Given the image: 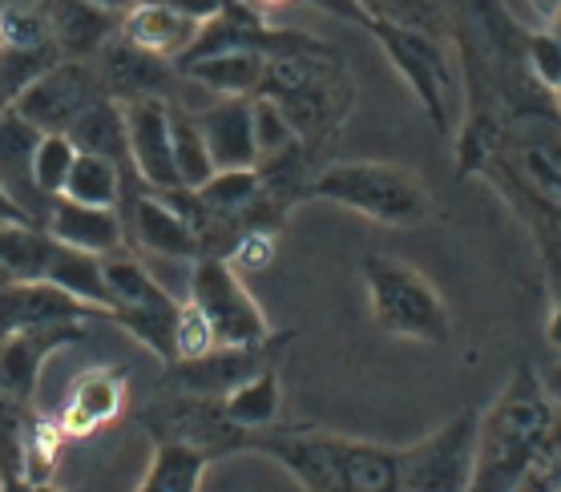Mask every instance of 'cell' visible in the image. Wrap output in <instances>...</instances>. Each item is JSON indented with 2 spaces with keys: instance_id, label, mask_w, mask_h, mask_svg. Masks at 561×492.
Here are the masks:
<instances>
[{
  "instance_id": "1",
  "label": "cell",
  "mask_w": 561,
  "mask_h": 492,
  "mask_svg": "<svg viewBox=\"0 0 561 492\" xmlns=\"http://www.w3.org/2000/svg\"><path fill=\"white\" fill-rule=\"evenodd\" d=\"M267 456L304 492H400V448L352 440L316 424H271L230 436L227 456Z\"/></svg>"
},
{
  "instance_id": "2",
  "label": "cell",
  "mask_w": 561,
  "mask_h": 492,
  "mask_svg": "<svg viewBox=\"0 0 561 492\" xmlns=\"http://www.w3.org/2000/svg\"><path fill=\"white\" fill-rule=\"evenodd\" d=\"M561 456V412L549 404L529 359L517 364L501 396L481 412L469 492H517L529 472Z\"/></svg>"
},
{
  "instance_id": "3",
  "label": "cell",
  "mask_w": 561,
  "mask_h": 492,
  "mask_svg": "<svg viewBox=\"0 0 561 492\" xmlns=\"http://www.w3.org/2000/svg\"><path fill=\"white\" fill-rule=\"evenodd\" d=\"M255 98L279 105L283 117L291 122L295 138L311 150L347 122L352 105H356V85L332 45H323V49L267 57Z\"/></svg>"
},
{
  "instance_id": "4",
  "label": "cell",
  "mask_w": 561,
  "mask_h": 492,
  "mask_svg": "<svg viewBox=\"0 0 561 492\" xmlns=\"http://www.w3.org/2000/svg\"><path fill=\"white\" fill-rule=\"evenodd\" d=\"M307 203L344 206L380 227H421L433 218V198L424 182L396 162L319 165L307 182Z\"/></svg>"
},
{
  "instance_id": "5",
  "label": "cell",
  "mask_w": 561,
  "mask_h": 492,
  "mask_svg": "<svg viewBox=\"0 0 561 492\" xmlns=\"http://www.w3.org/2000/svg\"><path fill=\"white\" fill-rule=\"evenodd\" d=\"M364 283H368L371 319L383 335L412 343H445L453 335V319L440 290L412 263L392 254H368Z\"/></svg>"
},
{
  "instance_id": "6",
  "label": "cell",
  "mask_w": 561,
  "mask_h": 492,
  "mask_svg": "<svg viewBox=\"0 0 561 492\" xmlns=\"http://www.w3.org/2000/svg\"><path fill=\"white\" fill-rule=\"evenodd\" d=\"M359 28L380 45L396 73L404 77V85L412 89V98L421 102L428 122L445 138H453V110H448L453 61H448V49L440 45V37L428 33V28L396 25V21H364Z\"/></svg>"
},
{
  "instance_id": "7",
  "label": "cell",
  "mask_w": 561,
  "mask_h": 492,
  "mask_svg": "<svg viewBox=\"0 0 561 492\" xmlns=\"http://www.w3.org/2000/svg\"><path fill=\"white\" fill-rule=\"evenodd\" d=\"M191 304L206 316L218 347H255V343L275 335L267 316H263V307L247 290L243 275L230 271L227 259H215V254L194 259Z\"/></svg>"
},
{
  "instance_id": "8",
  "label": "cell",
  "mask_w": 561,
  "mask_h": 492,
  "mask_svg": "<svg viewBox=\"0 0 561 492\" xmlns=\"http://www.w3.org/2000/svg\"><path fill=\"white\" fill-rule=\"evenodd\" d=\"M481 412L460 408L421 444L400 448V492H469Z\"/></svg>"
},
{
  "instance_id": "9",
  "label": "cell",
  "mask_w": 561,
  "mask_h": 492,
  "mask_svg": "<svg viewBox=\"0 0 561 492\" xmlns=\"http://www.w3.org/2000/svg\"><path fill=\"white\" fill-rule=\"evenodd\" d=\"M102 98H110V93H105L98 69L90 61H65L61 57L45 73L33 77L13 98L9 110H16V117H25L37 134H65Z\"/></svg>"
},
{
  "instance_id": "10",
  "label": "cell",
  "mask_w": 561,
  "mask_h": 492,
  "mask_svg": "<svg viewBox=\"0 0 561 492\" xmlns=\"http://www.w3.org/2000/svg\"><path fill=\"white\" fill-rule=\"evenodd\" d=\"M295 340V331H275L271 340L255 343V347H215V352L186 359V364H170L167 371V391H182V396H203V400H222L230 391L259 376L263 367L279 364L283 347Z\"/></svg>"
},
{
  "instance_id": "11",
  "label": "cell",
  "mask_w": 561,
  "mask_h": 492,
  "mask_svg": "<svg viewBox=\"0 0 561 492\" xmlns=\"http://www.w3.org/2000/svg\"><path fill=\"white\" fill-rule=\"evenodd\" d=\"M85 323H37L0 340V396L13 404H33L45 364L65 347L85 343Z\"/></svg>"
},
{
  "instance_id": "12",
  "label": "cell",
  "mask_w": 561,
  "mask_h": 492,
  "mask_svg": "<svg viewBox=\"0 0 561 492\" xmlns=\"http://www.w3.org/2000/svg\"><path fill=\"white\" fill-rule=\"evenodd\" d=\"M126 110L129 165L146 190L182 186L174 170V141H170V102L167 98H138L122 102Z\"/></svg>"
},
{
  "instance_id": "13",
  "label": "cell",
  "mask_w": 561,
  "mask_h": 492,
  "mask_svg": "<svg viewBox=\"0 0 561 492\" xmlns=\"http://www.w3.org/2000/svg\"><path fill=\"white\" fill-rule=\"evenodd\" d=\"M126 367H90L69 384L61 412H57V428L65 440H85L98 428L114 424L126 408Z\"/></svg>"
},
{
  "instance_id": "14",
  "label": "cell",
  "mask_w": 561,
  "mask_h": 492,
  "mask_svg": "<svg viewBox=\"0 0 561 492\" xmlns=\"http://www.w3.org/2000/svg\"><path fill=\"white\" fill-rule=\"evenodd\" d=\"M93 69H98L105 93L114 102H138V98H167L170 102L167 85H174V77H182L170 61H158L150 53L134 49L122 33H114L98 49V65Z\"/></svg>"
},
{
  "instance_id": "15",
  "label": "cell",
  "mask_w": 561,
  "mask_h": 492,
  "mask_svg": "<svg viewBox=\"0 0 561 492\" xmlns=\"http://www.w3.org/2000/svg\"><path fill=\"white\" fill-rule=\"evenodd\" d=\"M93 316L90 304L53 283H0V340L37 323H90Z\"/></svg>"
},
{
  "instance_id": "16",
  "label": "cell",
  "mask_w": 561,
  "mask_h": 492,
  "mask_svg": "<svg viewBox=\"0 0 561 492\" xmlns=\"http://www.w3.org/2000/svg\"><path fill=\"white\" fill-rule=\"evenodd\" d=\"M194 117L215 170H255V98H222Z\"/></svg>"
},
{
  "instance_id": "17",
  "label": "cell",
  "mask_w": 561,
  "mask_h": 492,
  "mask_svg": "<svg viewBox=\"0 0 561 492\" xmlns=\"http://www.w3.org/2000/svg\"><path fill=\"white\" fill-rule=\"evenodd\" d=\"M45 234L61 247H73V251L85 254H117L122 242H126V218L117 210H105V206H81L69 203V198H53L49 210H45Z\"/></svg>"
},
{
  "instance_id": "18",
  "label": "cell",
  "mask_w": 561,
  "mask_h": 492,
  "mask_svg": "<svg viewBox=\"0 0 561 492\" xmlns=\"http://www.w3.org/2000/svg\"><path fill=\"white\" fill-rule=\"evenodd\" d=\"M117 33H122L134 49L150 53L158 61L179 65L182 57L194 49L203 25L191 21V16L174 13V9H167V4H158V0H138V4L122 16V28H117Z\"/></svg>"
},
{
  "instance_id": "19",
  "label": "cell",
  "mask_w": 561,
  "mask_h": 492,
  "mask_svg": "<svg viewBox=\"0 0 561 492\" xmlns=\"http://www.w3.org/2000/svg\"><path fill=\"white\" fill-rule=\"evenodd\" d=\"M49 21H53V41L65 61H90L98 57L105 41L122 28V16L93 9L90 0H49Z\"/></svg>"
},
{
  "instance_id": "20",
  "label": "cell",
  "mask_w": 561,
  "mask_h": 492,
  "mask_svg": "<svg viewBox=\"0 0 561 492\" xmlns=\"http://www.w3.org/2000/svg\"><path fill=\"white\" fill-rule=\"evenodd\" d=\"M174 69L186 81H198L203 89L222 93V98H255L263 69H267V53H251V49L203 53V57H186Z\"/></svg>"
},
{
  "instance_id": "21",
  "label": "cell",
  "mask_w": 561,
  "mask_h": 492,
  "mask_svg": "<svg viewBox=\"0 0 561 492\" xmlns=\"http://www.w3.org/2000/svg\"><path fill=\"white\" fill-rule=\"evenodd\" d=\"M129 230H134L138 247H146L153 254H167V259H203V247L194 239V230L153 190L134 198V206H129Z\"/></svg>"
},
{
  "instance_id": "22",
  "label": "cell",
  "mask_w": 561,
  "mask_h": 492,
  "mask_svg": "<svg viewBox=\"0 0 561 492\" xmlns=\"http://www.w3.org/2000/svg\"><path fill=\"white\" fill-rule=\"evenodd\" d=\"M37 141L41 134L28 126L25 117H16V110H0V186L9 190L33 218H37L33 203L41 198L37 186H33V150H37Z\"/></svg>"
},
{
  "instance_id": "23",
  "label": "cell",
  "mask_w": 561,
  "mask_h": 492,
  "mask_svg": "<svg viewBox=\"0 0 561 492\" xmlns=\"http://www.w3.org/2000/svg\"><path fill=\"white\" fill-rule=\"evenodd\" d=\"M65 134H69V141L77 146V153H98V158H110V162H117L122 170H129L126 110H122V102H114V98L93 102Z\"/></svg>"
},
{
  "instance_id": "24",
  "label": "cell",
  "mask_w": 561,
  "mask_h": 492,
  "mask_svg": "<svg viewBox=\"0 0 561 492\" xmlns=\"http://www.w3.org/2000/svg\"><path fill=\"white\" fill-rule=\"evenodd\" d=\"M218 408H222V420H227L230 428H239V432L271 428V424H279V408H283L279 364L263 367L259 376H251L247 384H239L230 396H222V400H218Z\"/></svg>"
},
{
  "instance_id": "25",
  "label": "cell",
  "mask_w": 561,
  "mask_h": 492,
  "mask_svg": "<svg viewBox=\"0 0 561 492\" xmlns=\"http://www.w3.org/2000/svg\"><path fill=\"white\" fill-rule=\"evenodd\" d=\"M45 283L69 290L73 299L90 304L98 316H105V319L114 316V299H110V287H105L102 259H98V254L73 251V247H61V242H57V251H53V259H49V271H45Z\"/></svg>"
},
{
  "instance_id": "26",
  "label": "cell",
  "mask_w": 561,
  "mask_h": 492,
  "mask_svg": "<svg viewBox=\"0 0 561 492\" xmlns=\"http://www.w3.org/2000/svg\"><path fill=\"white\" fill-rule=\"evenodd\" d=\"M53 251L57 242L45 234V227L0 222V275L9 283H45Z\"/></svg>"
},
{
  "instance_id": "27",
  "label": "cell",
  "mask_w": 561,
  "mask_h": 492,
  "mask_svg": "<svg viewBox=\"0 0 561 492\" xmlns=\"http://www.w3.org/2000/svg\"><path fill=\"white\" fill-rule=\"evenodd\" d=\"M210 456L191 444H153L150 468L141 477L138 492H198Z\"/></svg>"
},
{
  "instance_id": "28",
  "label": "cell",
  "mask_w": 561,
  "mask_h": 492,
  "mask_svg": "<svg viewBox=\"0 0 561 492\" xmlns=\"http://www.w3.org/2000/svg\"><path fill=\"white\" fill-rule=\"evenodd\" d=\"M129 170H122L110 158H98V153H77L73 170H69V182H65V194L69 203L81 206H105V210H117L122 203V182H126Z\"/></svg>"
},
{
  "instance_id": "29",
  "label": "cell",
  "mask_w": 561,
  "mask_h": 492,
  "mask_svg": "<svg viewBox=\"0 0 561 492\" xmlns=\"http://www.w3.org/2000/svg\"><path fill=\"white\" fill-rule=\"evenodd\" d=\"M102 275H105V287H110V299H114V311L122 307H167L174 304L170 299V290L158 283V278L138 263V259H129V254H105L102 259Z\"/></svg>"
},
{
  "instance_id": "30",
  "label": "cell",
  "mask_w": 561,
  "mask_h": 492,
  "mask_svg": "<svg viewBox=\"0 0 561 492\" xmlns=\"http://www.w3.org/2000/svg\"><path fill=\"white\" fill-rule=\"evenodd\" d=\"M0 49L9 53H57L53 21L45 4H0ZM61 57V53H57Z\"/></svg>"
},
{
  "instance_id": "31",
  "label": "cell",
  "mask_w": 561,
  "mask_h": 492,
  "mask_svg": "<svg viewBox=\"0 0 561 492\" xmlns=\"http://www.w3.org/2000/svg\"><path fill=\"white\" fill-rule=\"evenodd\" d=\"M179 299L167 307H122V311H114V323L122 331H129L134 340L146 347V352H153L162 364H174L179 355H174V323H179Z\"/></svg>"
},
{
  "instance_id": "32",
  "label": "cell",
  "mask_w": 561,
  "mask_h": 492,
  "mask_svg": "<svg viewBox=\"0 0 561 492\" xmlns=\"http://www.w3.org/2000/svg\"><path fill=\"white\" fill-rule=\"evenodd\" d=\"M170 141H174V170H179L182 186H203L206 178L215 174L210 150L203 141L198 117L191 110H182L179 102H170Z\"/></svg>"
},
{
  "instance_id": "33",
  "label": "cell",
  "mask_w": 561,
  "mask_h": 492,
  "mask_svg": "<svg viewBox=\"0 0 561 492\" xmlns=\"http://www.w3.org/2000/svg\"><path fill=\"white\" fill-rule=\"evenodd\" d=\"M77 162V146L69 141V134H41L37 150H33V186L45 203L61 198L69 170Z\"/></svg>"
},
{
  "instance_id": "34",
  "label": "cell",
  "mask_w": 561,
  "mask_h": 492,
  "mask_svg": "<svg viewBox=\"0 0 561 492\" xmlns=\"http://www.w3.org/2000/svg\"><path fill=\"white\" fill-rule=\"evenodd\" d=\"M525 69L534 77L537 85L553 93L561 85V37L553 28H534L525 33Z\"/></svg>"
},
{
  "instance_id": "35",
  "label": "cell",
  "mask_w": 561,
  "mask_h": 492,
  "mask_svg": "<svg viewBox=\"0 0 561 492\" xmlns=\"http://www.w3.org/2000/svg\"><path fill=\"white\" fill-rule=\"evenodd\" d=\"M215 331H210V323H206V316L198 311V307L186 299V304L179 307V323H174V364H186V359H198V355L215 352Z\"/></svg>"
},
{
  "instance_id": "36",
  "label": "cell",
  "mask_w": 561,
  "mask_h": 492,
  "mask_svg": "<svg viewBox=\"0 0 561 492\" xmlns=\"http://www.w3.org/2000/svg\"><path fill=\"white\" fill-rule=\"evenodd\" d=\"M275 242H279L275 230H247V234L234 239V247H230L222 259L230 263V271H239V275H255V271L271 266V259H275Z\"/></svg>"
},
{
  "instance_id": "37",
  "label": "cell",
  "mask_w": 561,
  "mask_h": 492,
  "mask_svg": "<svg viewBox=\"0 0 561 492\" xmlns=\"http://www.w3.org/2000/svg\"><path fill=\"white\" fill-rule=\"evenodd\" d=\"M295 129L291 122L283 117V110L275 102H267V98H255V150L259 158H267V153L275 150H287V146H295Z\"/></svg>"
},
{
  "instance_id": "38",
  "label": "cell",
  "mask_w": 561,
  "mask_h": 492,
  "mask_svg": "<svg viewBox=\"0 0 561 492\" xmlns=\"http://www.w3.org/2000/svg\"><path fill=\"white\" fill-rule=\"evenodd\" d=\"M158 4H167V9H174V13L191 16V21L206 25V21H215V16L227 13L230 0H158Z\"/></svg>"
},
{
  "instance_id": "39",
  "label": "cell",
  "mask_w": 561,
  "mask_h": 492,
  "mask_svg": "<svg viewBox=\"0 0 561 492\" xmlns=\"http://www.w3.org/2000/svg\"><path fill=\"white\" fill-rule=\"evenodd\" d=\"M234 4L247 9V13H255L259 21H267V25H279V16L287 13V9L307 4V0H234Z\"/></svg>"
},
{
  "instance_id": "40",
  "label": "cell",
  "mask_w": 561,
  "mask_h": 492,
  "mask_svg": "<svg viewBox=\"0 0 561 492\" xmlns=\"http://www.w3.org/2000/svg\"><path fill=\"white\" fill-rule=\"evenodd\" d=\"M0 222H16V227H41L37 218L28 215L25 206L16 203V198L4 186H0Z\"/></svg>"
},
{
  "instance_id": "41",
  "label": "cell",
  "mask_w": 561,
  "mask_h": 492,
  "mask_svg": "<svg viewBox=\"0 0 561 492\" xmlns=\"http://www.w3.org/2000/svg\"><path fill=\"white\" fill-rule=\"evenodd\" d=\"M529 13L534 21H541V28H549L561 16V0H529Z\"/></svg>"
},
{
  "instance_id": "42",
  "label": "cell",
  "mask_w": 561,
  "mask_h": 492,
  "mask_svg": "<svg viewBox=\"0 0 561 492\" xmlns=\"http://www.w3.org/2000/svg\"><path fill=\"white\" fill-rule=\"evenodd\" d=\"M541 388H546V396H549V404L558 408L561 412V359L553 367H549L546 376H541Z\"/></svg>"
},
{
  "instance_id": "43",
  "label": "cell",
  "mask_w": 561,
  "mask_h": 492,
  "mask_svg": "<svg viewBox=\"0 0 561 492\" xmlns=\"http://www.w3.org/2000/svg\"><path fill=\"white\" fill-rule=\"evenodd\" d=\"M546 335H549V347H558L561 352V290H553V311H549Z\"/></svg>"
},
{
  "instance_id": "44",
  "label": "cell",
  "mask_w": 561,
  "mask_h": 492,
  "mask_svg": "<svg viewBox=\"0 0 561 492\" xmlns=\"http://www.w3.org/2000/svg\"><path fill=\"white\" fill-rule=\"evenodd\" d=\"M93 9H102V13H114V16H126L138 0H90Z\"/></svg>"
},
{
  "instance_id": "45",
  "label": "cell",
  "mask_w": 561,
  "mask_h": 492,
  "mask_svg": "<svg viewBox=\"0 0 561 492\" xmlns=\"http://www.w3.org/2000/svg\"><path fill=\"white\" fill-rule=\"evenodd\" d=\"M549 98H553V105H558V114H561V85L553 89V93H549Z\"/></svg>"
},
{
  "instance_id": "46",
  "label": "cell",
  "mask_w": 561,
  "mask_h": 492,
  "mask_svg": "<svg viewBox=\"0 0 561 492\" xmlns=\"http://www.w3.org/2000/svg\"><path fill=\"white\" fill-rule=\"evenodd\" d=\"M37 492H61L57 484H37Z\"/></svg>"
},
{
  "instance_id": "47",
  "label": "cell",
  "mask_w": 561,
  "mask_h": 492,
  "mask_svg": "<svg viewBox=\"0 0 561 492\" xmlns=\"http://www.w3.org/2000/svg\"><path fill=\"white\" fill-rule=\"evenodd\" d=\"M549 28H553V33H558V37H561V21H558V25H549Z\"/></svg>"
},
{
  "instance_id": "48",
  "label": "cell",
  "mask_w": 561,
  "mask_h": 492,
  "mask_svg": "<svg viewBox=\"0 0 561 492\" xmlns=\"http://www.w3.org/2000/svg\"><path fill=\"white\" fill-rule=\"evenodd\" d=\"M0 283H9V278H4V275H0Z\"/></svg>"
}]
</instances>
